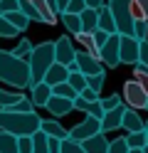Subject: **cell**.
I'll list each match as a JSON object with an SVG mask.
<instances>
[{"label":"cell","mask_w":148,"mask_h":153,"mask_svg":"<svg viewBox=\"0 0 148 153\" xmlns=\"http://www.w3.org/2000/svg\"><path fill=\"white\" fill-rule=\"evenodd\" d=\"M39 119L37 114H13V111H0V131L13 133L15 138H32L39 131Z\"/></svg>","instance_id":"1"},{"label":"cell","mask_w":148,"mask_h":153,"mask_svg":"<svg viewBox=\"0 0 148 153\" xmlns=\"http://www.w3.org/2000/svg\"><path fill=\"white\" fill-rule=\"evenodd\" d=\"M0 82L10 84L15 89L30 87V64L25 59H17L10 52L0 50Z\"/></svg>","instance_id":"2"},{"label":"cell","mask_w":148,"mask_h":153,"mask_svg":"<svg viewBox=\"0 0 148 153\" xmlns=\"http://www.w3.org/2000/svg\"><path fill=\"white\" fill-rule=\"evenodd\" d=\"M27 64H30V87H35V84L42 82L47 69L54 64V42H42V45L32 47Z\"/></svg>","instance_id":"3"},{"label":"cell","mask_w":148,"mask_h":153,"mask_svg":"<svg viewBox=\"0 0 148 153\" xmlns=\"http://www.w3.org/2000/svg\"><path fill=\"white\" fill-rule=\"evenodd\" d=\"M106 7L111 10L116 35L133 37V17H131V0H109Z\"/></svg>","instance_id":"4"},{"label":"cell","mask_w":148,"mask_h":153,"mask_svg":"<svg viewBox=\"0 0 148 153\" xmlns=\"http://www.w3.org/2000/svg\"><path fill=\"white\" fill-rule=\"evenodd\" d=\"M96 133H101V121L94 119V116H84V121H79L77 126H72V128L67 131V138L82 143V141H86V138L96 136Z\"/></svg>","instance_id":"5"},{"label":"cell","mask_w":148,"mask_h":153,"mask_svg":"<svg viewBox=\"0 0 148 153\" xmlns=\"http://www.w3.org/2000/svg\"><path fill=\"white\" fill-rule=\"evenodd\" d=\"M74 59H77V50L69 37H59V40H54V62L57 64H64L69 72H74Z\"/></svg>","instance_id":"6"},{"label":"cell","mask_w":148,"mask_h":153,"mask_svg":"<svg viewBox=\"0 0 148 153\" xmlns=\"http://www.w3.org/2000/svg\"><path fill=\"white\" fill-rule=\"evenodd\" d=\"M123 101L128 104V109L138 111V109H146L148 94H146L141 87H138V82H136V79H131V82H126V84H123Z\"/></svg>","instance_id":"7"},{"label":"cell","mask_w":148,"mask_h":153,"mask_svg":"<svg viewBox=\"0 0 148 153\" xmlns=\"http://www.w3.org/2000/svg\"><path fill=\"white\" fill-rule=\"evenodd\" d=\"M138 47L141 42L133 37H121L118 35V62L121 64H138Z\"/></svg>","instance_id":"8"},{"label":"cell","mask_w":148,"mask_h":153,"mask_svg":"<svg viewBox=\"0 0 148 153\" xmlns=\"http://www.w3.org/2000/svg\"><path fill=\"white\" fill-rule=\"evenodd\" d=\"M74 67H77V72H79V74H84V76H96V74H104L101 62H99L96 57L86 54V52H77Z\"/></svg>","instance_id":"9"},{"label":"cell","mask_w":148,"mask_h":153,"mask_svg":"<svg viewBox=\"0 0 148 153\" xmlns=\"http://www.w3.org/2000/svg\"><path fill=\"white\" fill-rule=\"evenodd\" d=\"M99 62H104L106 67H118L121 62H118V35H111L106 40V45L99 50Z\"/></svg>","instance_id":"10"},{"label":"cell","mask_w":148,"mask_h":153,"mask_svg":"<svg viewBox=\"0 0 148 153\" xmlns=\"http://www.w3.org/2000/svg\"><path fill=\"white\" fill-rule=\"evenodd\" d=\"M123 111H126L123 104H121V106H116V109H111V111H106V114H104V119H101V133H109V131L121 128Z\"/></svg>","instance_id":"11"},{"label":"cell","mask_w":148,"mask_h":153,"mask_svg":"<svg viewBox=\"0 0 148 153\" xmlns=\"http://www.w3.org/2000/svg\"><path fill=\"white\" fill-rule=\"evenodd\" d=\"M67 76H69V69H67L64 64H57V62H54V64L47 69V74L42 76V82L47 84V87H57V84H64V82H67Z\"/></svg>","instance_id":"12"},{"label":"cell","mask_w":148,"mask_h":153,"mask_svg":"<svg viewBox=\"0 0 148 153\" xmlns=\"http://www.w3.org/2000/svg\"><path fill=\"white\" fill-rule=\"evenodd\" d=\"M121 126H123L128 133H138V131H143V128H146V121L141 119V114H138V111H133V109H128V106H126L123 119H121Z\"/></svg>","instance_id":"13"},{"label":"cell","mask_w":148,"mask_h":153,"mask_svg":"<svg viewBox=\"0 0 148 153\" xmlns=\"http://www.w3.org/2000/svg\"><path fill=\"white\" fill-rule=\"evenodd\" d=\"M39 131H42L47 138H57V141L67 138V128H62V123L54 121V119H42L39 121Z\"/></svg>","instance_id":"14"},{"label":"cell","mask_w":148,"mask_h":153,"mask_svg":"<svg viewBox=\"0 0 148 153\" xmlns=\"http://www.w3.org/2000/svg\"><path fill=\"white\" fill-rule=\"evenodd\" d=\"M96 30H101L106 35H116V25H114V17H111V10L104 5L96 10Z\"/></svg>","instance_id":"15"},{"label":"cell","mask_w":148,"mask_h":153,"mask_svg":"<svg viewBox=\"0 0 148 153\" xmlns=\"http://www.w3.org/2000/svg\"><path fill=\"white\" fill-rule=\"evenodd\" d=\"M47 111L52 114V116H67V114H72V111H74V101L52 97V99L47 101Z\"/></svg>","instance_id":"16"},{"label":"cell","mask_w":148,"mask_h":153,"mask_svg":"<svg viewBox=\"0 0 148 153\" xmlns=\"http://www.w3.org/2000/svg\"><path fill=\"white\" fill-rule=\"evenodd\" d=\"M30 89H32V97H30L32 106H47V101L52 99V87H47L45 82H39V84H35Z\"/></svg>","instance_id":"17"},{"label":"cell","mask_w":148,"mask_h":153,"mask_svg":"<svg viewBox=\"0 0 148 153\" xmlns=\"http://www.w3.org/2000/svg\"><path fill=\"white\" fill-rule=\"evenodd\" d=\"M82 148H84V153H106L109 151V138L104 133H96V136L82 141Z\"/></svg>","instance_id":"18"},{"label":"cell","mask_w":148,"mask_h":153,"mask_svg":"<svg viewBox=\"0 0 148 153\" xmlns=\"http://www.w3.org/2000/svg\"><path fill=\"white\" fill-rule=\"evenodd\" d=\"M79 20H82V32H86V35H94L96 32V10H86L79 15Z\"/></svg>","instance_id":"19"},{"label":"cell","mask_w":148,"mask_h":153,"mask_svg":"<svg viewBox=\"0 0 148 153\" xmlns=\"http://www.w3.org/2000/svg\"><path fill=\"white\" fill-rule=\"evenodd\" d=\"M0 153H17V138L13 133L0 131Z\"/></svg>","instance_id":"20"},{"label":"cell","mask_w":148,"mask_h":153,"mask_svg":"<svg viewBox=\"0 0 148 153\" xmlns=\"http://www.w3.org/2000/svg\"><path fill=\"white\" fill-rule=\"evenodd\" d=\"M3 17H5V20H7L10 25H13V27H15L17 32H22L25 27L30 25V20H27V17H25L22 13H20V10H15V13H7V15H3Z\"/></svg>","instance_id":"21"},{"label":"cell","mask_w":148,"mask_h":153,"mask_svg":"<svg viewBox=\"0 0 148 153\" xmlns=\"http://www.w3.org/2000/svg\"><path fill=\"white\" fill-rule=\"evenodd\" d=\"M17 10L22 13L30 22H32V20L35 22H42V20H39V15H37V10H35V5H32V0H17Z\"/></svg>","instance_id":"22"},{"label":"cell","mask_w":148,"mask_h":153,"mask_svg":"<svg viewBox=\"0 0 148 153\" xmlns=\"http://www.w3.org/2000/svg\"><path fill=\"white\" fill-rule=\"evenodd\" d=\"M67 84H69V87H72L77 94H82V91L86 89V76H84V74H79V72L74 69V72H69V76H67Z\"/></svg>","instance_id":"23"},{"label":"cell","mask_w":148,"mask_h":153,"mask_svg":"<svg viewBox=\"0 0 148 153\" xmlns=\"http://www.w3.org/2000/svg\"><path fill=\"white\" fill-rule=\"evenodd\" d=\"M52 97H59V99H69V101H74L79 94L69 87V84L64 82V84H57V87H52Z\"/></svg>","instance_id":"24"},{"label":"cell","mask_w":148,"mask_h":153,"mask_svg":"<svg viewBox=\"0 0 148 153\" xmlns=\"http://www.w3.org/2000/svg\"><path fill=\"white\" fill-rule=\"evenodd\" d=\"M32 153H49V138L42 131H37L32 136Z\"/></svg>","instance_id":"25"},{"label":"cell","mask_w":148,"mask_h":153,"mask_svg":"<svg viewBox=\"0 0 148 153\" xmlns=\"http://www.w3.org/2000/svg\"><path fill=\"white\" fill-rule=\"evenodd\" d=\"M62 22H64V27H67L72 35H79V32H82V20H79V15L62 13Z\"/></svg>","instance_id":"26"},{"label":"cell","mask_w":148,"mask_h":153,"mask_svg":"<svg viewBox=\"0 0 148 153\" xmlns=\"http://www.w3.org/2000/svg\"><path fill=\"white\" fill-rule=\"evenodd\" d=\"M126 146H128V148L143 151V148H146V128L138 131V133H128V136H126Z\"/></svg>","instance_id":"27"},{"label":"cell","mask_w":148,"mask_h":153,"mask_svg":"<svg viewBox=\"0 0 148 153\" xmlns=\"http://www.w3.org/2000/svg\"><path fill=\"white\" fill-rule=\"evenodd\" d=\"M30 52H32V42H30V40H20V42L15 45V50L10 52V54H13V57H17V59H25V62H27Z\"/></svg>","instance_id":"28"},{"label":"cell","mask_w":148,"mask_h":153,"mask_svg":"<svg viewBox=\"0 0 148 153\" xmlns=\"http://www.w3.org/2000/svg\"><path fill=\"white\" fill-rule=\"evenodd\" d=\"M20 99H22V94H15V91H5V89H0V109H10L13 104H17Z\"/></svg>","instance_id":"29"},{"label":"cell","mask_w":148,"mask_h":153,"mask_svg":"<svg viewBox=\"0 0 148 153\" xmlns=\"http://www.w3.org/2000/svg\"><path fill=\"white\" fill-rule=\"evenodd\" d=\"M0 111H3V109H0ZM5 111H13V114H32L35 111V106H32V101H30V99H20L17 104H13V106H10V109H5Z\"/></svg>","instance_id":"30"},{"label":"cell","mask_w":148,"mask_h":153,"mask_svg":"<svg viewBox=\"0 0 148 153\" xmlns=\"http://www.w3.org/2000/svg\"><path fill=\"white\" fill-rule=\"evenodd\" d=\"M133 40H138V42L148 40V20H136L133 22Z\"/></svg>","instance_id":"31"},{"label":"cell","mask_w":148,"mask_h":153,"mask_svg":"<svg viewBox=\"0 0 148 153\" xmlns=\"http://www.w3.org/2000/svg\"><path fill=\"white\" fill-rule=\"evenodd\" d=\"M59 153H84L82 143H77L72 138H62L59 141Z\"/></svg>","instance_id":"32"},{"label":"cell","mask_w":148,"mask_h":153,"mask_svg":"<svg viewBox=\"0 0 148 153\" xmlns=\"http://www.w3.org/2000/svg\"><path fill=\"white\" fill-rule=\"evenodd\" d=\"M99 104H101V111L106 114V111H111L116 106H121V97H118V94H111V97H106V99H99Z\"/></svg>","instance_id":"33"},{"label":"cell","mask_w":148,"mask_h":153,"mask_svg":"<svg viewBox=\"0 0 148 153\" xmlns=\"http://www.w3.org/2000/svg\"><path fill=\"white\" fill-rule=\"evenodd\" d=\"M106 76L104 74H96V76H86V89H91L96 94H101V87H104Z\"/></svg>","instance_id":"34"},{"label":"cell","mask_w":148,"mask_h":153,"mask_svg":"<svg viewBox=\"0 0 148 153\" xmlns=\"http://www.w3.org/2000/svg\"><path fill=\"white\" fill-rule=\"evenodd\" d=\"M131 148L126 146V138H114V141H109V151L106 153H128Z\"/></svg>","instance_id":"35"},{"label":"cell","mask_w":148,"mask_h":153,"mask_svg":"<svg viewBox=\"0 0 148 153\" xmlns=\"http://www.w3.org/2000/svg\"><path fill=\"white\" fill-rule=\"evenodd\" d=\"M17 35H20V32H17L15 27L5 20L3 15H0V37H17Z\"/></svg>","instance_id":"36"},{"label":"cell","mask_w":148,"mask_h":153,"mask_svg":"<svg viewBox=\"0 0 148 153\" xmlns=\"http://www.w3.org/2000/svg\"><path fill=\"white\" fill-rule=\"evenodd\" d=\"M84 10H86L84 0H69V5H67V10H64V13H69V15H82Z\"/></svg>","instance_id":"37"},{"label":"cell","mask_w":148,"mask_h":153,"mask_svg":"<svg viewBox=\"0 0 148 153\" xmlns=\"http://www.w3.org/2000/svg\"><path fill=\"white\" fill-rule=\"evenodd\" d=\"M138 64L148 69V40L141 42V47H138Z\"/></svg>","instance_id":"38"},{"label":"cell","mask_w":148,"mask_h":153,"mask_svg":"<svg viewBox=\"0 0 148 153\" xmlns=\"http://www.w3.org/2000/svg\"><path fill=\"white\" fill-rule=\"evenodd\" d=\"M109 37H111V35H106V32H101V30H96V32L91 35V40H94V47H96V50H101V47L106 45V40H109Z\"/></svg>","instance_id":"39"},{"label":"cell","mask_w":148,"mask_h":153,"mask_svg":"<svg viewBox=\"0 0 148 153\" xmlns=\"http://www.w3.org/2000/svg\"><path fill=\"white\" fill-rule=\"evenodd\" d=\"M15 10H17V0H0V15H7Z\"/></svg>","instance_id":"40"},{"label":"cell","mask_w":148,"mask_h":153,"mask_svg":"<svg viewBox=\"0 0 148 153\" xmlns=\"http://www.w3.org/2000/svg\"><path fill=\"white\" fill-rule=\"evenodd\" d=\"M17 153H32V138H17Z\"/></svg>","instance_id":"41"},{"label":"cell","mask_w":148,"mask_h":153,"mask_svg":"<svg viewBox=\"0 0 148 153\" xmlns=\"http://www.w3.org/2000/svg\"><path fill=\"white\" fill-rule=\"evenodd\" d=\"M79 99H84V101H89V104H91V101H99L101 97H99L96 91H91V89H84L82 94H79Z\"/></svg>","instance_id":"42"},{"label":"cell","mask_w":148,"mask_h":153,"mask_svg":"<svg viewBox=\"0 0 148 153\" xmlns=\"http://www.w3.org/2000/svg\"><path fill=\"white\" fill-rule=\"evenodd\" d=\"M84 5L89 7V10H99V7L106 5V0H84Z\"/></svg>","instance_id":"43"},{"label":"cell","mask_w":148,"mask_h":153,"mask_svg":"<svg viewBox=\"0 0 148 153\" xmlns=\"http://www.w3.org/2000/svg\"><path fill=\"white\" fill-rule=\"evenodd\" d=\"M136 5H138V10H141L143 20H148V0H136Z\"/></svg>","instance_id":"44"},{"label":"cell","mask_w":148,"mask_h":153,"mask_svg":"<svg viewBox=\"0 0 148 153\" xmlns=\"http://www.w3.org/2000/svg\"><path fill=\"white\" fill-rule=\"evenodd\" d=\"M54 3H57V13L62 15V13L67 10V5H69V0H54Z\"/></svg>","instance_id":"45"},{"label":"cell","mask_w":148,"mask_h":153,"mask_svg":"<svg viewBox=\"0 0 148 153\" xmlns=\"http://www.w3.org/2000/svg\"><path fill=\"white\" fill-rule=\"evenodd\" d=\"M49 153H59V141L57 138H49Z\"/></svg>","instance_id":"46"},{"label":"cell","mask_w":148,"mask_h":153,"mask_svg":"<svg viewBox=\"0 0 148 153\" xmlns=\"http://www.w3.org/2000/svg\"><path fill=\"white\" fill-rule=\"evenodd\" d=\"M128 153H143V151H138V148H131V151H128Z\"/></svg>","instance_id":"47"},{"label":"cell","mask_w":148,"mask_h":153,"mask_svg":"<svg viewBox=\"0 0 148 153\" xmlns=\"http://www.w3.org/2000/svg\"><path fill=\"white\" fill-rule=\"evenodd\" d=\"M146 146H148V128H146Z\"/></svg>","instance_id":"48"},{"label":"cell","mask_w":148,"mask_h":153,"mask_svg":"<svg viewBox=\"0 0 148 153\" xmlns=\"http://www.w3.org/2000/svg\"><path fill=\"white\" fill-rule=\"evenodd\" d=\"M143 153H148V146H146V148H143Z\"/></svg>","instance_id":"49"},{"label":"cell","mask_w":148,"mask_h":153,"mask_svg":"<svg viewBox=\"0 0 148 153\" xmlns=\"http://www.w3.org/2000/svg\"><path fill=\"white\" fill-rule=\"evenodd\" d=\"M146 109H148V101H146Z\"/></svg>","instance_id":"50"},{"label":"cell","mask_w":148,"mask_h":153,"mask_svg":"<svg viewBox=\"0 0 148 153\" xmlns=\"http://www.w3.org/2000/svg\"><path fill=\"white\" fill-rule=\"evenodd\" d=\"M146 128H148V121H146Z\"/></svg>","instance_id":"51"}]
</instances>
